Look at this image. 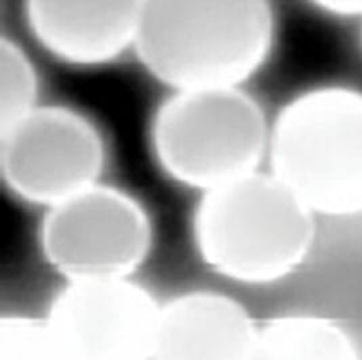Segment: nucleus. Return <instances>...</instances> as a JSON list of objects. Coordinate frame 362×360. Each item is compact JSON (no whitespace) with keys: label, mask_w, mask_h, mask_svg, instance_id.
<instances>
[{"label":"nucleus","mask_w":362,"mask_h":360,"mask_svg":"<svg viewBox=\"0 0 362 360\" xmlns=\"http://www.w3.org/2000/svg\"><path fill=\"white\" fill-rule=\"evenodd\" d=\"M105 143L84 115L37 106L0 129V171L10 191L48 209L98 183Z\"/></svg>","instance_id":"423d86ee"},{"label":"nucleus","mask_w":362,"mask_h":360,"mask_svg":"<svg viewBox=\"0 0 362 360\" xmlns=\"http://www.w3.org/2000/svg\"><path fill=\"white\" fill-rule=\"evenodd\" d=\"M269 138L264 110L242 87L174 91L151 124L162 169L202 193L258 171Z\"/></svg>","instance_id":"20e7f679"},{"label":"nucleus","mask_w":362,"mask_h":360,"mask_svg":"<svg viewBox=\"0 0 362 360\" xmlns=\"http://www.w3.org/2000/svg\"><path fill=\"white\" fill-rule=\"evenodd\" d=\"M160 306L128 278L69 282L47 323L69 360H152Z\"/></svg>","instance_id":"0eeeda50"},{"label":"nucleus","mask_w":362,"mask_h":360,"mask_svg":"<svg viewBox=\"0 0 362 360\" xmlns=\"http://www.w3.org/2000/svg\"><path fill=\"white\" fill-rule=\"evenodd\" d=\"M143 0H26V19L56 59L97 66L133 49Z\"/></svg>","instance_id":"6e6552de"},{"label":"nucleus","mask_w":362,"mask_h":360,"mask_svg":"<svg viewBox=\"0 0 362 360\" xmlns=\"http://www.w3.org/2000/svg\"><path fill=\"white\" fill-rule=\"evenodd\" d=\"M251 360H361L344 328L319 316H285L258 329Z\"/></svg>","instance_id":"9d476101"},{"label":"nucleus","mask_w":362,"mask_h":360,"mask_svg":"<svg viewBox=\"0 0 362 360\" xmlns=\"http://www.w3.org/2000/svg\"><path fill=\"white\" fill-rule=\"evenodd\" d=\"M274 32L269 0H143L133 50L174 91L242 87L266 63Z\"/></svg>","instance_id":"f257e3e1"},{"label":"nucleus","mask_w":362,"mask_h":360,"mask_svg":"<svg viewBox=\"0 0 362 360\" xmlns=\"http://www.w3.org/2000/svg\"><path fill=\"white\" fill-rule=\"evenodd\" d=\"M151 246L143 206L99 183L49 208L41 228L44 256L68 282L128 278Z\"/></svg>","instance_id":"39448f33"},{"label":"nucleus","mask_w":362,"mask_h":360,"mask_svg":"<svg viewBox=\"0 0 362 360\" xmlns=\"http://www.w3.org/2000/svg\"><path fill=\"white\" fill-rule=\"evenodd\" d=\"M313 215L276 175L255 171L204 193L194 239L202 259L218 274L266 284L307 259L316 232Z\"/></svg>","instance_id":"f03ea898"},{"label":"nucleus","mask_w":362,"mask_h":360,"mask_svg":"<svg viewBox=\"0 0 362 360\" xmlns=\"http://www.w3.org/2000/svg\"><path fill=\"white\" fill-rule=\"evenodd\" d=\"M38 78L33 63L11 40L0 41V129L29 114L37 104Z\"/></svg>","instance_id":"9b49d317"},{"label":"nucleus","mask_w":362,"mask_h":360,"mask_svg":"<svg viewBox=\"0 0 362 360\" xmlns=\"http://www.w3.org/2000/svg\"><path fill=\"white\" fill-rule=\"evenodd\" d=\"M0 360H69L47 320L4 317L0 321Z\"/></svg>","instance_id":"f8f14e48"},{"label":"nucleus","mask_w":362,"mask_h":360,"mask_svg":"<svg viewBox=\"0 0 362 360\" xmlns=\"http://www.w3.org/2000/svg\"><path fill=\"white\" fill-rule=\"evenodd\" d=\"M257 335L248 311L230 296L181 295L160 309L152 360H251Z\"/></svg>","instance_id":"1a4fd4ad"},{"label":"nucleus","mask_w":362,"mask_h":360,"mask_svg":"<svg viewBox=\"0 0 362 360\" xmlns=\"http://www.w3.org/2000/svg\"><path fill=\"white\" fill-rule=\"evenodd\" d=\"M272 174L313 213L362 214V92L339 85L288 102L270 128Z\"/></svg>","instance_id":"7ed1b4c3"},{"label":"nucleus","mask_w":362,"mask_h":360,"mask_svg":"<svg viewBox=\"0 0 362 360\" xmlns=\"http://www.w3.org/2000/svg\"><path fill=\"white\" fill-rule=\"evenodd\" d=\"M317 8L338 17L362 16V0H308Z\"/></svg>","instance_id":"ddd939ff"}]
</instances>
